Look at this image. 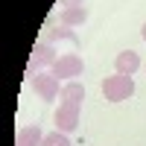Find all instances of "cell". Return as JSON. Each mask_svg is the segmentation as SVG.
<instances>
[{"instance_id": "obj_13", "label": "cell", "mask_w": 146, "mask_h": 146, "mask_svg": "<svg viewBox=\"0 0 146 146\" xmlns=\"http://www.w3.org/2000/svg\"><path fill=\"white\" fill-rule=\"evenodd\" d=\"M140 32H143V41H146V23H143V29H140Z\"/></svg>"}, {"instance_id": "obj_10", "label": "cell", "mask_w": 146, "mask_h": 146, "mask_svg": "<svg viewBox=\"0 0 146 146\" xmlns=\"http://www.w3.org/2000/svg\"><path fill=\"white\" fill-rule=\"evenodd\" d=\"M62 102H79L82 105V100H85V88L79 82H67L64 88H62V96H58Z\"/></svg>"}, {"instance_id": "obj_3", "label": "cell", "mask_w": 146, "mask_h": 146, "mask_svg": "<svg viewBox=\"0 0 146 146\" xmlns=\"http://www.w3.org/2000/svg\"><path fill=\"white\" fill-rule=\"evenodd\" d=\"M32 88H35V94H38L44 102H53V100H58V96H62L58 76H53V73H44V70L32 76Z\"/></svg>"}, {"instance_id": "obj_5", "label": "cell", "mask_w": 146, "mask_h": 146, "mask_svg": "<svg viewBox=\"0 0 146 146\" xmlns=\"http://www.w3.org/2000/svg\"><path fill=\"white\" fill-rule=\"evenodd\" d=\"M56 50L50 47V41H35V47H32V56H29V62H32V67H53L56 64Z\"/></svg>"}, {"instance_id": "obj_1", "label": "cell", "mask_w": 146, "mask_h": 146, "mask_svg": "<svg viewBox=\"0 0 146 146\" xmlns=\"http://www.w3.org/2000/svg\"><path fill=\"white\" fill-rule=\"evenodd\" d=\"M102 96L108 102H123V100H129V96H135V79L126 76V73L108 76L102 82Z\"/></svg>"}, {"instance_id": "obj_9", "label": "cell", "mask_w": 146, "mask_h": 146, "mask_svg": "<svg viewBox=\"0 0 146 146\" xmlns=\"http://www.w3.org/2000/svg\"><path fill=\"white\" fill-rule=\"evenodd\" d=\"M44 41H76V32H73L70 27H47L44 32Z\"/></svg>"}, {"instance_id": "obj_2", "label": "cell", "mask_w": 146, "mask_h": 146, "mask_svg": "<svg viewBox=\"0 0 146 146\" xmlns=\"http://www.w3.org/2000/svg\"><path fill=\"white\" fill-rule=\"evenodd\" d=\"M50 73H53V76H58V79H73V76H82V73H85V62H82L76 53L58 56V58H56V64L50 67Z\"/></svg>"}, {"instance_id": "obj_6", "label": "cell", "mask_w": 146, "mask_h": 146, "mask_svg": "<svg viewBox=\"0 0 146 146\" xmlns=\"http://www.w3.org/2000/svg\"><path fill=\"white\" fill-rule=\"evenodd\" d=\"M114 67H117V73L135 76V70L140 67V56H137L135 50H123V53H117V58H114Z\"/></svg>"}, {"instance_id": "obj_7", "label": "cell", "mask_w": 146, "mask_h": 146, "mask_svg": "<svg viewBox=\"0 0 146 146\" xmlns=\"http://www.w3.org/2000/svg\"><path fill=\"white\" fill-rule=\"evenodd\" d=\"M41 143H44V131H41L38 123L18 131V146H41Z\"/></svg>"}, {"instance_id": "obj_11", "label": "cell", "mask_w": 146, "mask_h": 146, "mask_svg": "<svg viewBox=\"0 0 146 146\" xmlns=\"http://www.w3.org/2000/svg\"><path fill=\"white\" fill-rule=\"evenodd\" d=\"M41 146H73V143H70V137L64 135V131H53V135H44Z\"/></svg>"}, {"instance_id": "obj_12", "label": "cell", "mask_w": 146, "mask_h": 146, "mask_svg": "<svg viewBox=\"0 0 146 146\" xmlns=\"http://www.w3.org/2000/svg\"><path fill=\"white\" fill-rule=\"evenodd\" d=\"M64 9H70V6H85V0H58Z\"/></svg>"}, {"instance_id": "obj_4", "label": "cell", "mask_w": 146, "mask_h": 146, "mask_svg": "<svg viewBox=\"0 0 146 146\" xmlns=\"http://www.w3.org/2000/svg\"><path fill=\"white\" fill-rule=\"evenodd\" d=\"M79 111H82V105L79 102H58V111H56V131H73L79 126Z\"/></svg>"}, {"instance_id": "obj_8", "label": "cell", "mask_w": 146, "mask_h": 146, "mask_svg": "<svg viewBox=\"0 0 146 146\" xmlns=\"http://www.w3.org/2000/svg\"><path fill=\"white\" fill-rule=\"evenodd\" d=\"M88 21V9L85 6H70V9H62V23L64 27H82V23Z\"/></svg>"}]
</instances>
